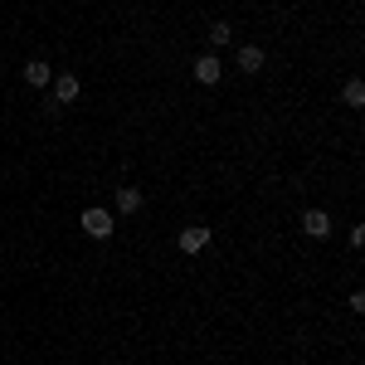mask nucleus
I'll list each match as a JSON object with an SVG mask.
<instances>
[{
    "label": "nucleus",
    "mask_w": 365,
    "mask_h": 365,
    "mask_svg": "<svg viewBox=\"0 0 365 365\" xmlns=\"http://www.w3.org/2000/svg\"><path fill=\"white\" fill-rule=\"evenodd\" d=\"M346 307H351V312H365V292H361V287H356V292L346 297Z\"/></svg>",
    "instance_id": "9b49d317"
},
{
    "label": "nucleus",
    "mask_w": 365,
    "mask_h": 365,
    "mask_svg": "<svg viewBox=\"0 0 365 365\" xmlns=\"http://www.w3.org/2000/svg\"><path fill=\"white\" fill-rule=\"evenodd\" d=\"M49 88H54V108H68V103L78 98V88H83V83H78V73H68V68H63Z\"/></svg>",
    "instance_id": "7ed1b4c3"
},
{
    "label": "nucleus",
    "mask_w": 365,
    "mask_h": 365,
    "mask_svg": "<svg viewBox=\"0 0 365 365\" xmlns=\"http://www.w3.org/2000/svg\"><path fill=\"white\" fill-rule=\"evenodd\" d=\"M220 73H225V63H220V54H200V58H195V83L215 88V83H220Z\"/></svg>",
    "instance_id": "20e7f679"
},
{
    "label": "nucleus",
    "mask_w": 365,
    "mask_h": 365,
    "mask_svg": "<svg viewBox=\"0 0 365 365\" xmlns=\"http://www.w3.org/2000/svg\"><path fill=\"white\" fill-rule=\"evenodd\" d=\"M175 244H180V253H200L205 244H210V225H185Z\"/></svg>",
    "instance_id": "39448f33"
},
{
    "label": "nucleus",
    "mask_w": 365,
    "mask_h": 365,
    "mask_svg": "<svg viewBox=\"0 0 365 365\" xmlns=\"http://www.w3.org/2000/svg\"><path fill=\"white\" fill-rule=\"evenodd\" d=\"M229 39H234V25H225V20H215V25H210V49H225Z\"/></svg>",
    "instance_id": "9d476101"
},
{
    "label": "nucleus",
    "mask_w": 365,
    "mask_h": 365,
    "mask_svg": "<svg viewBox=\"0 0 365 365\" xmlns=\"http://www.w3.org/2000/svg\"><path fill=\"white\" fill-rule=\"evenodd\" d=\"M341 103H346V108H365V83H361V78H346V88H341Z\"/></svg>",
    "instance_id": "1a4fd4ad"
},
{
    "label": "nucleus",
    "mask_w": 365,
    "mask_h": 365,
    "mask_svg": "<svg viewBox=\"0 0 365 365\" xmlns=\"http://www.w3.org/2000/svg\"><path fill=\"white\" fill-rule=\"evenodd\" d=\"M78 225H83L88 239H103V244H108V239H113V229H117V220L108 215V210H98V205H93V210H83V220H78Z\"/></svg>",
    "instance_id": "f257e3e1"
},
{
    "label": "nucleus",
    "mask_w": 365,
    "mask_h": 365,
    "mask_svg": "<svg viewBox=\"0 0 365 365\" xmlns=\"http://www.w3.org/2000/svg\"><path fill=\"white\" fill-rule=\"evenodd\" d=\"M25 83L29 88H49V83H54V68H49L44 58H29V63H25Z\"/></svg>",
    "instance_id": "423d86ee"
},
{
    "label": "nucleus",
    "mask_w": 365,
    "mask_h": 365,
    "mask_svg": "<svg viewBox=\"0 0 365 365\" xmlns=\"http://www.w3.org/2000/svg\"><path fill=\"white\" fill-rule=\"evenodd\" d=\"M234 63H239L244 73H258V68H263L268 58H263V49H258V44H239V54H234Z\"/></svg>",
    "instance_id": "0eeeda50"
},
{
    "label": "nucleus",
    "mask_w": 365,
    "mask_h": 365,
    "mask_svg": "<svg viewBox=\"0 0 365 365\" xmlns=\"http://www.w3.org/2000/svg\"><path fill=\"white\" fill-rule=\"evenodd\" d=\"M297 229H302L307 239H327V234H331V215H327V210H302V215H297Z\"/></svg>",
    "instance_id": "f03ea898"
},
{
    "label": "nucleus",
    "mask_w": 365,
    "mask_h": 365,
    "mask_svg": "<svg viewBox=\"0 0 365 365\" xmlns=\"http://www.w3.org/2000/svg\"><path fill=\"white\" fill-rule=\"evenodd\" d=\"M141 210V190L137 185H117V215H137Z\"/></svg>",
    "instance_id": "6e6552de"
}]
</instances>
